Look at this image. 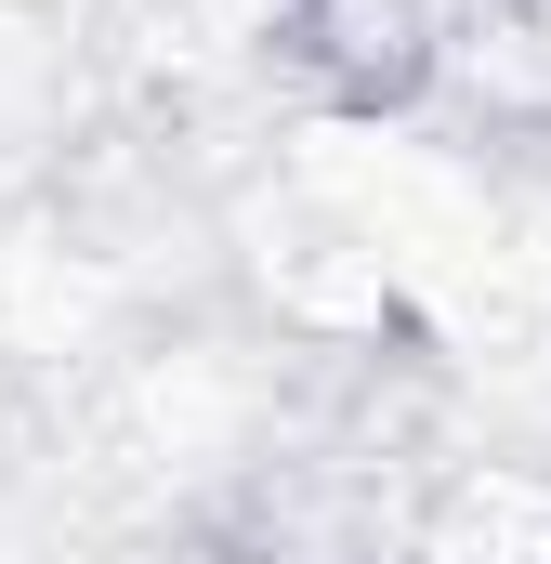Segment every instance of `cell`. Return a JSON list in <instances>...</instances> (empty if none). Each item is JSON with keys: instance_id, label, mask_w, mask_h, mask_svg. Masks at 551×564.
I'll use <instances>...</instances> for the list:
<instances>
[{"instance_id": "6da1fadb", "label": "cell", "mask_w": 551, "mask_h": 564, "mask_svg": "<svg viewBox=\"0 0 551 564\" xmlns=\"http://www.w3.org/2000/svg\"><path fill=\"white\" fill-rule=\"evenodd\" d=\"M408 564H551V473L526 459H473L420 499Z\"/></svg>"}]
</instances>
